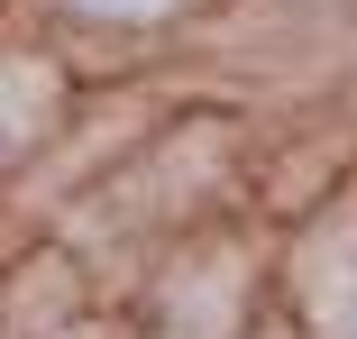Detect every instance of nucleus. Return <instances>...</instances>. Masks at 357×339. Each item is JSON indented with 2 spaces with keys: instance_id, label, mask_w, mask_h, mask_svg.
Instances as JSON below:
<instances>
[{
  "instance_id": "obj_2",
  "label": "nucleus",
  "mask_w": 357,
  "mask_h": 339,
  "mask_svg": "<svg viewBox=\"0 0 357 339\" xmlns=\"http://www.w3.org/2000/svg\"><path fill=\"white\" fill-rule=\"evenodd\" d=\"M83 10H110V19H156V10H174V0H83Z\"/></svg>"
},
{
  "instance_id": "obj_1",
  "label": "nucleus",
  "mask_w": 357,
  "mask_h": 339,
  "mask_svg": "<svg viewBox=\"0 0 357 339\" xmlns=\"http://www.w3.org/2000/svg\"><path fill=\"white\" fill-rule=\"evenodd\" d=\"M46 110H55V74H46V64H0V147L37 138Z\"/></svg>"
}]
</instances>
